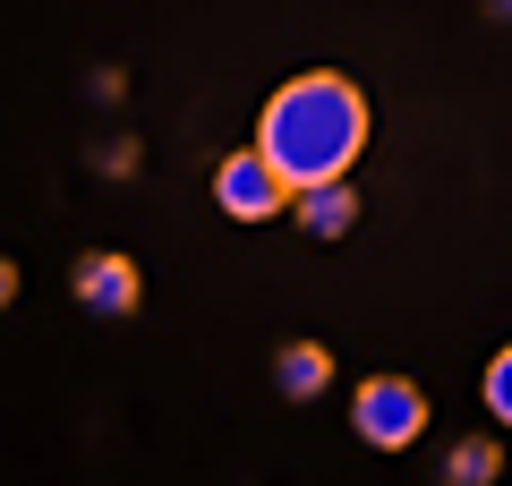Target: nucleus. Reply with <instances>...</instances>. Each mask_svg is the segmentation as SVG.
I'll return each mask as SVG.
<instances>
[{"label":"nucleus","mask_w":512,"mask_h":486,"mask_svg":"<svg viewBox=\"0 0 512 486\" xmlns=\"http://www.w3.org/2000/svg\"><path fill=\"white\" fill-rule=\"evenodd\" d=\"M436 478L444 486H495V478H504V444H495V435H461V444L444 452Z\"/></svg>","instance_id":"nucleus-7"},{"label":"nucleus","mask_w":512,"mask_h":486,"mask_svg":"<svg viewBox=\"0 0 512 486\" xmlns=\"http://www.w3.org/2000/svg\"><path fill=\"white\" fill-rule=\"evenodd\" d=\"M291 222H299L308 239H325V248H333V239H350V231H359V188H350V180L299 188V197H291Z\"/></svg>","instance_id":"nucleus-5"},{"label":"nucleus","mask_w":512,"mask_h":486,"mask_svg":"<svg viewBox=\"0 0 512 486\" xmlns=\"http://www.w3.org/2000/svg\"><path fill=\"white\" fill-rule=\"evenodd\" d=\"M478 393H487V418H495V427H512V342L487 359V384H478Z\"/></svg>","instance_id":"nucleus-8"},{"label":"nucleus","mask_w":512,"mask_h":486,"mask_svg":"<svg viewBox=\"0 0 512 486\" xmlns=\"http://www.w3.org/2000/svg\"><path fill=\"white\" fill-rule=\"evenodd\" d=\"M256 154L291 180V197L325 188V180H350V162L367 154V94L342 69H299L256 111Z\"/></svg>","instance_id":"nucleus-1"},{"label":"nucleus","mask_w":512,"mask_h":486,"mask_svg":"<svg viewBox=\"0 0 512 486\" xmlns=\"http://www.w3.org/2000/svg\"><path fill=\"white\" fill-rule=\"evenodd\" d=\"M69 290H77V307L103 316V324H128L137 307H146V273H137V256H128V248H86V256H77V273H69Z\"/></svg>","instance_id":"nucleus-4"},{"label":"nucleus","mask_w":512,"mask_h":486,"mask_svg":"<svg viewBox=\"0 0 512 486\" xmlns=\"http://www.w3.org/2000/svg\"><path fill=\"white\" fill-rule=\"evenodd\" d=\"M350 435H359L367 452H410L427 435V384L410 376H367L359 393H350Z\"/></svg>","instance_id":"nucleus-2"},{"label":"nucleus","mask_w":512,"mask_h":486,"mask_svg":"<svg viewBox=\"0 0 512 486\" xmlns=\"http://www.w3.org/2000/svg\"><path fill=\"white\" fill-rule=\"evenodd\" d=\"M9 307H18V265L0 256V316H9Z\"/></svg>","instance_id":"nucleus-9"},{"label":"nucleus","mask_w":512,"mask_h":486,"mask_svg":"<svg viewBox=\"0 0 512 486\" xmlns=\"http://www.w3.org/2000/svg\"><path fill=\"white\" fill-rule=\"evenodd\" d=\"M487 18H495V26H512V0H487Z\"/></svg>","instance_id":"nucleus-10"},{"label":"nucleus","mask_w":512,"mask_h":486,"mask_svg":"<svg viewBox=\"0 0 512 486\" xmlns=\"http://www.w3.org/2000/svg\"><path fill=\"white\" fill-rule=\"evenodd\" d=\"M214 205L231 222H274V214H291V180H282L256 145H231L222 171H214Z\"/></svg>","instance_id":"nucleus-3"},{"label":"nucleus","mask_w":512,"mask_h":486,"mask_svg":"<svg viewBox=\"0 0 512 486\" xmlns=\"http://www.w3.org/2000/svg\"><path fill=\"white\" fill-rule=\"evenodd\" d=\"M274 384H282V401H316L333 384V350L325 342H282L274 350Z\"/></svg>","instance_id":"nucleus-6"}]
</instances>
